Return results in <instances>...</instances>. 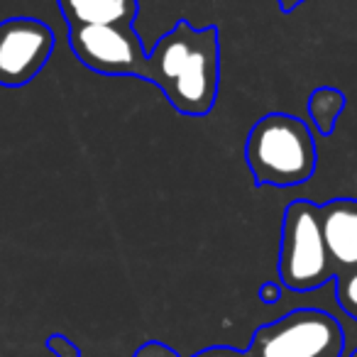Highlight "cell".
Returning a JSON list of instances; mask_svg holds the SVG:
<instances>
[{"instance_id":"obj_1","label":"cell","mask_w":357,"mask_h":357,"mask_svg":"<svg viewBox=\"0 0 357 357\" xmlns=\"http://www.w3.org/2000/svg\"><path fill=\"white\" fill-rule=\"evenodd\" d=\"M139 79L154 84L172 108L189 118L213 110L220 89V32L178 20L147 52Z\"/></svg>"},{"instance_id":"obj_2","label":"cell","mask_w":357,"mask_h":357,"mask_svg":"<svg viewBox=\"0 0 357 357\" xmlns=\"http://www.w3.org/2000/svg\"><path fill=\"white\" fill-rule=\"evenodd\" d=\"M245 159L257 186L306 184L316 174V139L301 118L267 113L250 130Z\"/></svg>"},{"instance_id":"obj_3","label":"cell","mask_w":357,"mask_h":357,"mask_svg":"<svg viewBox=\"0 0 357 357\" xmlns=\"http://www.w3.org/2000/svg\"><path fill=\"white\" fill-rule=\"evenodd\" d=\"M279 279L282 287L298 294H308L335 279L321 233V206L311 201H291L284 211Z\"/></svg>"},{"instance_id":"obj_4","label":"cell","mask_w":357,"mask_h":357,"mask_svg":"<svg viewBox=\"0 0 357 357\" xmlns=\"http://www.w3.org/2000/svg\"><path fill=\"white\" fill-rule=\"evenodd\" d=\"M252 347L259 357H342L345 335L331 313L296 308L259 328Z\"/></svg>"},{"instance_id":"obj_5","label":"cell","mask_w":357,"mask_h":357,"mask_svg":"<svg viewBox=\"0 0 357 357\" xmlns=\"http://www.w3.org/2000/svg\"><path fill=\"white\" fill-rule=\"evenodd\" d=\"M69 47L86 69L103 76L139 79L147 59L137 32L120 25L69 27Z\"/></svg>"},{"instance_id":"obj_6","label":"cell","mask_w":357,"mask_h":357,"mask_svg":"<svg viewBox=\"0 0 357 357\" xmlns=\"http://www.w3.org/2000/svg\"><path fill=\"white\" fill-rule=\"evenodd\" d=\"M54 32L37 17H8L0 22V86H27L50 61Z\"/></svg>"},{"instance_id":"obj_7","label":"cell","mask_w":357,"mask_h":357,"mask_svg":"<svg viewBox=\"0 0 357 357\" xmlns=\"http://www.w3.org/2000/svg\"><path fill=\"white\" fill-rule=\"evenodd\" d=\"M321 233L335 277L357 269V201L333 199L323 204Z\"/></svg>"},{"instance_id":"obj_8","label":"cell","mask_w":357,"mask_h":357,"mask_svg":"<svg viewBox=\"0 0 357 357\" xmlns=\"http://www.w3.org/2000/svg\"><path fill=\"white\" fill-rule=\"evenodd\" d=\"M59 10L69 27L120 25L132 27L137 17V0H59Z\"/></svg>"},{"instance_id":"obj_9","label":"cell","mask_w":357,"mask_h":357,"mask_svg":"<svg viewBox=\"0 0 357 357\" xmlns=\"http://www.w3.org/2000/svg\"><path fill=\"white\" fill-rule=\"evenodd\" d=\"M342 110H345V93L340 89H333V86H321L308 98V115L323 137L333 132Z\"/></svg>"},{"instance_id":"obj_10","label":"cell","mask_w":357,"mask_h":357,"mask_svg":"<svg viewBox=\"0 0 357 357\" xmlns=\"http://www.w3.org/2000/svg\"><path fill=\"white\" fill-rule=\"evenodd\" d=\"M335 298L345 316H350L357 323V269L335 277Z\"/></svg>"},{"instance_id":"obj_11","label":"cell","mask_w":357,"mask_h":357,"mask_svg":"<svg viewBox=\"0 0 357 357\" xmlns=\"http://www.w3.org/2000/svg\"><path fill=\"white\" fill-rule=\"evenodd\" d=\"M47 347L54 352L56 357H81V350L64 335H52L47 340Z\"/></svg>"},{"instance_id":"obj_12","label":"cell","mask_w":357,"mask_h":357,"mask_svg":"<svg viewBox=\"0 0 357 357\" xmlns=\"http://www.w3.org/2000/svg\"><path fill=\"white\" fill-rule=\"evenodd\" d=\"M279 296H282V287H279V284H264V287L259 289V298L267 303L279 301Z\"/></svg>"},{"instance_id":"obj_13","label":"cell","mask_w":357,"mask_h":357,"mask_svg":"<svg viewBox=\"0 0 357 357\" xmlns=\"http://www.w3.org/2000/svg\"><path fill=\"white\" fill-rule=\"evenodd\" d=\"M196 357H238V352H233V350H223V347H213V350L201 352V355H196Z\"/></svg>"},{"instance_id":"obj_14","label":"cell","mask_w":357,"mask_h":357,"mask_svg":"<svg viewBox=\"0 0 357 357\" xmlns=\"http://www.w3.org/2000/svg\"><path fill=\"white\" fill-rule=\"evenodd\" d=\"M301 3H306V0H277V6L282 8L284 13H294Z\"/></svg>"},{"instance_id":"obj_15","label":"cell","mask_w":357,"mask_h":357,"mask_svg":"<svg viewBox=\"0 0 357 357\" xmlns=\"http://www.w3.org/2000/svg\"><path fill=\"white\" fill-rule=\"evenodd\" d=\"M350 357H357V347H355V350L350 352Z\"/></svg>"}]
</instances>
